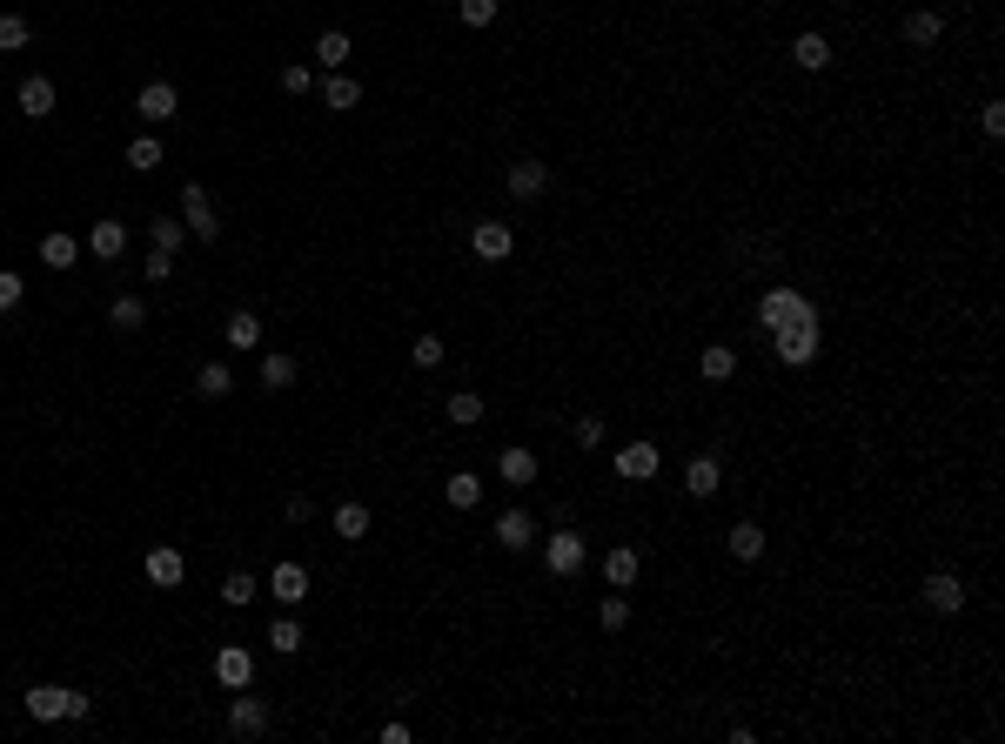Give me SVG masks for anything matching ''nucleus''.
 Here are the masks:
<instances>
[{"label": "nucleus", "instance_id": "f257e3e1", "mask_svg": "<svg viewBox=\"0 0 1005 744\" xmlns=\"http://www.w3.org/2000/svg\"><path fill=\"white\" fill-rule=\"evenodd\" d=\"M94 704L88 691H67V684H34L27 691V718L34 724H61V718H88Z\"/></svg>", "mask_w": 1005, "mask_h": 744}, {"label": "nucleus", "instance_id": "f03ea898", "mask_svg": "<svg viewBox=\"0 0 1005 744\" xmlns=\"http://www.w3.org/2000/svg\"><path fill=\"white\" fill-rule=\"evenodd\" d=\"M771 342H778V362H784V369H811L825 336H818V316H798V322H784Z\"/></svg>", "mask_w": 1005, "mask_h": 744}, {"label": "nucleus", "instance_id": "7ed1b4c3", "mask_svg": "<svg viewBox=\"0 0 1005 744\" xmlns=\"http://www.w3.org/2000/svg\"><path fill=\"white\" fill-rule=\"evenodd\" d=\"M181 228H188V242H215L222 235V215H215L201 181H181Z\"/></svg>", "mask_w": 1005, "mask_h": 744}, {"label": "nucleus", "instance_id": "20e7f679", "mask_svg": "<svg viewBox=\"0 0 1005 744\" xmlns=\"http://www.w3.org/2000/svg\"><path fill=\"white\" fill-rule=\"evenodd\" d=\"M543 564L557 570V577H577V570L590 564V543L577 537V523H557V530L543 537Z\"/></svg>", "mask_w": 1005, "mask_h": 744}, {"label": "nucleus", "instance_id": "39448f33", "mask_svg": "<svg viewBox=\"0 0 1005 744\" xmlns=\"http://www.w3.org/2000/svg\"><path fill=\"white\" fill-rule=\"evenodd\" d=\"M798 316H818V309L804 302V289H764L758 295V329L764 336H778L784 322H798Z\"/></svg>", "mask_w": 1005, "mask_h": 744}, {"label": "nucleus", "instance_id": "423d86ee", "mask_svg": "<svg viewBox=\"0 0 1005 744\" xmlns=\"http://www.w3.org/2000/svg\"><path fill=\"white\" fill-rule=\"evenodd\" d=\"M134 114L148 121V128H168L181 114V94H175V81H148V88L134 94Z\"/></svg>", "mask_w": 1005, "mask_h": 744}, {"label": "nucleus", "instance_id": "0eeeda50", "mask_svg": "<svg viewBox=\"0 0 1005 744\" xmlns=\"http://www.w3.org/2000/svg\"><path fill=\"white\" fill-rule=\"evenodd\" d=\"M918 597H925V610H945V617H959V610H965V577H952V570H932V577L918 584Z\"/></svg>", "mask_w": 1005, "mask_h": 744}, {"label": "nucleus", "instance_id": "6e6552de", "mask_svg": "<svg viewBox=\"0 0 1005 744\" xmlns=\"http://www.w3.org/2000/svg\"><path fill=\"white\" fill-rule=\"evenodd\" d=\"M228 731H235V738H262L268 731V698H248V684H242V691L228 698Z\"/></svg>", "mask_w": 1005, "mask_h": 744}, {"label": "nucleus", "instance_id": "1a4fd4ad", "mask_svg": "<svg viewBox=\"0 0 1005 744\" xmlns=\"http://www.w3.org/2000/svg\"><path fill=\"white\" fill-rule=\"evenodd\" d=\"M14 108H21L27 121H47V114H54V81H47V74H27L21 88H14Z\"/></svg>", "mask_w": 1005, "mask_h": 744}, {"label": "nucleus", "instance_id": "9d476101", "mask_svg": "<svg viewBox=\"0 0 1005 744\" xmlns=\"http://www.w3.org/2000/svg\"><path fill=\"white\" fill-rule=\"evenodd\" d=\"M657 463H664V456H657V443H624V450H617V476H624V483H650V476H657Z\"/></svg>", "mask_w": 1005, "mask_h": 744}, {"label": "nucleus", "instance_id": "9b49d317", "mask_svg": "<svg viewBox=\"0 0 1005 744\" xmlns=\"http://www.w3.org/2000/svg\"><path fill=\"white\" fill-rule=\"evenodd\" d=\"M141 570H148V584H155V590H181V577H188V564H181V550H168V543H155V550H148V564H141Z\"/></svg>", "mask_w": 1005, "mask_h": 744}, {"label": "nucleus", "instance_id": "f8f14e48", "mask_svg": "<svg viewBox=\"0 0 1005 744\" xmlns=\"http://www.w3.org/2000/svg\"><path fill=\"white\" fill-rule=\"evenodd\" d=\"M469 248H476L483 262H503V255L516 248V235H510V222H476L469 228Z\"/></svg>", "mask_w": 1005, "mask_h": 744}, {"label": "nucleus", "instance_id": "ddd939ff", "mask_svg": "<svg viewBox=\"0 0 1005 744\" xmlns=\"http://www.w3.org/2000/svg\"><path fill=\"white\" fill-rule=\"evenodd\" d=\"M684 490H691L697 503L717 496V490H724V463H717V456H691V463H684Z\"/></svg>", "mask_w": 1005, "mask_h": 744}, {"label": "nucleus", "instance_id": "4468645a", "mask_svg": "<svg viewBox=\"0 0 1005 744\" xmlns=\"http://www.w3.org/2000/svg\"><path fill=\"white\" fill-rule=\"evenodd\" d=\"M248 677H255V657H248L242 644H222V651H215V684H228V691H242Z\"/></svg>", "mask_w": 1005, "mask_h": 744}, {"label": "nucleus", "instance_id": "2eb2a0df", "mask_svg": "<svg viewBox=\"0 0 1005 744\" xmlns=\"http://www.w3.org/2000/svg\"><path fill=\"white\" fill-rule=\"evenodd\" d=\"M496 476H503L510 490H530V483H536V450H523V443H510V450L496 456Z\"/></svg>", "mask_w": 1005, "mask_h": 744}, {"label": "nucleus", "instance_id": "dca6fc26", "mask_svg": "<svg viewBox=\"0 0 1005 744\" xmlns=\"http://www.w3.org/2000/svg\"><path fill=\"white\" fill-rule=\"evenodd\" d=\"M268 597H275V604H302V597H309V570L302 564H275L268 570Z\"/></svg>", "mask_w": 1005, "mask_h": 744}, {"label": "nucleus", "instance_id": "f3484780", "mask_svg": "<svg viewBox=\"0 0 1005 744\" xmlns=\"http://www.w3.org/2000/svg\"><path fill=\"white\" fill-rule=\"evenodd\" d=\"M496 543H503V550H530V543H536V517H530V510H503V517H496Z\"/></svg>", "mask_w": 1005, "mask_h": 744}, {"label": "nucleus", "instance_id": "a211bd4d", "mask_svg": "<svg viewBox=\"0 0 1005 744\" xmlns=\"http://www.w3.org/2000/svg\"><path fill=\"white\" fill-rule=\"evenodd\" d=\"M543 188H550V168H543V161H510V195L516 202H536Z\"/></svg>", "mask_w": 1005, "mask_h": 744}, {"label": "nucleus", "instance_id": "6ab92c4d", "mask_svg": "<svg viewBox=\"0 0 1005 744\" xmlns=\"http://www.w3.org/2000/svg\"><path fill=\"white\" fill-rule=\"evenodd\" d=\"M88 248H94V255H101V262H121V255H128V228H121V222H108V215H101V222L88 228Z\"/></svg>", "mask_w": 1005, "mask_h": 744}, {"label": "nucleus", "instance_id": "aec40b11", "mask_svg": "<svg viewBox=\"0 0 1005 744\" xmlns=\"http://www.w3.org/2000/svg\"><path fill=\"white\" fill-rule=\"evenodd\" d=\"M637 577H644V557H637V550H610V557H603V584L610 590H630Z\"/></svg>", "mask_w": 1005, "mask_h": 744}, {"label": "nucleus", "instance_id": "412c9836", "mask_svg": "<svg viewBox=\"0 0 1005 744\" xmlns=\"http://www.w3.org/2000/svg\"><path fill=\"white\" fill-rule=\"evenodd\" d=\"M697 376H704V383H731L737 376V349L731 342H711V349L697 356Z\"/></svg>", "mask_w": 1005, "mask_h": 744}, {"label": "nucleus", "instance_id": "4be33fe9", "mask_svg": "<svg viewBox=\"0 0 1005 744\" xmlns=\"http://www.w3.org/2000/svg\"><path fill=\"white\" fill-rule=\"evenodd\" d=\"M791 61H798L804 74H825L831 68V41L825 34H798V41H791Z\"/></svg>", "mask_w": 1005, "mask_h": 744}, {"label": "nucleus", "instance_id": "5701e85b", "mask_svg": "<svg viewBox=\"0 0 1005 744\" xmlns=\"http://www.w3.org/2000/svg\"><path fill=\"white\" fill-rule=\"evenodd\" d=\"M41 262H47V269H74V262H81V242L61 235V228H47V235H41Z\"/></svg>", "mask_w": 1005, "mask_h": 744}, {"label": "nucleus", "instance_id": "b1692460", "mask_svg": "<svg viewBox=\"0 0 1005 744\" xmlns=\"http://www.w3.org/2000/svg\"><path fill=\"white\" fill-rule=\"evenodd\" d=\"M228 389H235V369H228V362H201V369H195V396L222 403Z\"/></svg>", "mask_w": 1005, "mask_h": 744}, {"label": "nucleus", "instance_id": "393cba45", "mask_svg": "<svg viewBox=\"0 0 1005 744\" xmlns=\"http://www.w3.org/2000/svg\"><path fill=\"white\" fill-rule=\"evenodd\" d=\"M329 530H335L342 543H362V537H369V510H362V503H335Z\"/></svg>", "mask_w": 1005, "mask_h": 744}, {"label": "nucleus", "instance_id": "a878e982", "mask_svg": "<svg viewBox=\"0 0 1005 744\" xmlns=\"http://www.w3.org/2000/svg\"><path fill=\"white\" fill-rule=\"evenodd\" d=\"M731 557H737V564H758V557H764V530L751 517L731 523Z\"/></svg>", "mask_w": 1005, "mask_h": 744}, {"label": "nucleus", "instance_id": "bb28decb", "mask_svg": "<svg viewBox=\"0 0 1005 744\" xmlns=\"http://www.w3.org/2000/svg\"><path fill=\"white\" fill-rule=\"evenodd\" d=\"M356 101H362V88L349 81V74H329V81H322V108H329V114H349Z\"/></svg>", "mask_w": 1005, "mask_h": 744}, {"label": "nucleus", "instance_id": "cd10ccee", "mask_svg": "<svg viewBox=\"0 0 1005 744\" xmlns=\"http://www.w3.org/2000/svg\"><path fill=\"white\" fill-rule=\"evenodd\" d=\"M443 496L456 503V510H476V503H483V476H476V470H456V476L443 483Z\"/></svg>", "mask_w": 1005, "mask_h": 744}, {"label": "nucleus", "instance_id": "c85d7f7f", "mask_svg": "<svg viewBox=\"0 0 1005 744\" xmlns=\"http://www.w3.org/2000/svg\"><path fill=\"white\" fill-rule=\"evenodd\" d=\"M222 336L235 342V349H255V342H262V316H255V309H235V316L222 322Z\"/></svg>", "mask_w": 1005, "mask_h": 744}, {"label": "nucleus", "instance_id": "c756f323", "mask_svg": "<svg viewBox=\"0 0 1005 744\" xmlns=\"http://www.w3.org/2000/svg\"><path fill=\"white\" fill-rule=\"evenodd\" d=\"M938 34H945V21H938L932 7H918V14H905V41H912V47H938Z\"/></svg>", "mask_w": 1005, "mask_h": 744}, {"label": "nucleus", "instance_id": "7c9ffc66", "mask_svg": "<svg viewBox=\"0 0 1005 744\" xmlns=\"http://www.w3.org/2000/svg\"><path fill=\"white\" fill-rule=\"evenodd\" d=\"M181 242H188V228H181V215H155V222H148V248H161V255H175Z\"/></svg>", "mask_w": 1005, "mask_h": 744}, {"label": "nucleus", "instance_id": "2f4dec72", "mask_svg": "<svg viewBox=\"0 0 1005 744\" xmlns=\"http://www.w3.org/2000/svg\"><path fill=\"white\" fill-rule=\"evenodd\" d=\"M349 54H356V47H349V34H335V27L322 34V41H315V61H322V74H342V61H349Z\"/></svg>", "mask_w": 1005, "mask_h": 744}, {"label": "nucleus", "instance_id": "473e14b6", "mask_svg": "<svg viewBox=\"0 0 1005 744\" xmlns=\"http://www.w3.org/2000/svg\"><path fill=\"white\" fill-rule=\"evenodd\" d=\"M108 322L121 329V336H134V329L148 322V309H141V295H114V302H108Z\"/></svg>", "mask_w": 1005, "mask_h": 744}, {"label": "nucleus", "instance_id": "72a5a7b5", "mask_svg": "<svg viewBox=\"0 0 1005 744\" xmlns=\"http://www.w3.org/2000/svg\"><path fill=\"white\" fill-rule=\"evenodd\" d=\"M255 590H262V584H255L248 570H228V577H222V604L228 610H248V604H255Z\"/></svg>", "mask_w": 1005, "mask_h": 744}, {"label": "nucleus", "instance_id": "f704fd0d", "mask_svg": "<svg viewBox=\"0 0 1005 744\" xmlns=\"http://www.w3.org/2000/svg\"><path fill=\"white\" fill-rule=\"evenodd\" d=\"M449 423L476 429V423H483V396H476V389H456V396H449Z\"/></svg>", "mask_w": 1005, "mask_h": 744}, {"label": "nucleus", "instance_id": "c9c22d12", "mask_svg": "<svg viewBox=\"0 0 1005 744\" xmlns=\"http://www.w3.org/2000/svg\"><path fill=\"white\" fill-rule=\"evenodd\" d=\"M268 651L295 657V651H302V624H295V617H275V624H268Z\"/></svg>", "mask_w": 1005, "mask_h": 744}, {"label": "nucleus", "instance_id": "e433bc0d", "mask_svg": "<svg viewBox=\"0 0 1005 744\" xmlns=\"http://www.w3.org/2000/svg\"><path fill=\"white\" fill-rule=\"evenodd\" d=\"M289 383H295V356L268 349V356H262V389H289Z\"/></svg>", "mask_w": 1005, "mask_h": 744}, {"label": "nucleus", "instance_id": "4c0bfd02", "mask_svg": "<svg viewBox=\"0 0 1005 744\" xmlns=\"http://www.w3.org/2000/svg\"><path fill=\"white\" fill-rule=\"evenodd\" d=\"M27 41H34V27H27V14H0V54H21Z\"/></svg>", "mask_w": 1005, "mask_h": 744}, {"label": "nucleus", "instance_id": "58836bf2", "mask_svg": "<svg viewBox=\"0 0 1005 744\" xmlns=\"http://www.w3.org/2000/svg\"><path fill=\"white\" fill-rule=\"evenodd\" d=\"M128 168H134V175H155V168H161V141L155 135L128 141Z\"/></svg>", "mask_w": 1005, "mask_h": 744}, {"label": "nucleus", "instance_id": "ea45409f", "mask_svg": "<svg viewBox=\"0 0 1005 744\" xmlns=\"http://www.w3.org/2000/svg\"><path fill=\"white\" fill-rule=\"evenodd\" d=\"M597 624H603L610 637H617V631L630 624V604H624V597H603V604H597Z\"/></svg>", "mask_w": 1005, "mask_h": 744}, {"label": "nucleus", "instance_id": "a19ab883", "mask_svg": "<svg viewBox=\"0 0 1005 744\" xmlns=\"http://www.w3.org/2000/svg\"><path fill=\"white\" fill-rule=\"evenodd\" d=\"M409 362H416V369H443V336H416Z\"/></svg>", "mask_w": 1005, "mask_h": 744}, {"label": "nucleus", "instance_id": "79ce46f5", "mask_svg": "<svg viewBox=\"0 0 1005 744\" xmlns=\"http://www.w3.org/2000/svg\"><path fill=\"white\" fill-rule=\"evenodd\" d=\"M456 14H463V27H490L496 21V0H456Z\"/></svg>", "mask_w": 1005, "mask_h": 744}, {"label": "nucleus", "instance_id": "37998d69", "mask_svg": "<svg viewBox=\"0 0 1005 744\" xmlns=\"http://www.w3.org/2000/svg\"><path fill=\"white\" fill-rule=\"evenodd\" d=\"M21 295H27V282L14 269H0V316H7V309H21Z\"/></svg>", "mask_w": 1005, "mask_h": 744}, {"label": "nucleus", "instance_id": "c03bdc74", "mask_svg": "<svg viewBox=\"0 0 1005 744\" xmlns=\"http://www.w3.org/2000/svg\"><path fill=\"white\" fill-rule=\"evenodd\" d=\"M570 443H577V450H597L603 443V416H583V423L570 429Z\"/></svg>", "mask_w": 1005, "mask_h": 744}, {"label": "nucleus", "instance_id": "a18cd8bd", "mask_svg": "<svg viewBox=\"0 0 1005 744\" xmlns=\"http://www.w3.org/2000/svg\"><path fill=\"white\" fill-rule=\"evenodd\" d=\"M309 88H315V74L302 68V61H289V68H282V94H309Z\"/></svg>", "mask_w": 1005, "mask_h": 744}, {"label": "nucleus", "instance_id": "49530a36", "mask_svg": "<svg viewBox=\"0 0 1005 744\" xmlns=\"http://www.w3.org/2000/svg\"><path fill=\"white\" fill-rule=\"evenodd\" d=\"M141 275H148V282H168V275H175V255H161V248H148V262H141Z\"/></svg>", "mask_w": 1005, "mask_h": 744}, {"label": "nucleus", "instance_id": "de8ad7c7", "mask_svg": "<svg viewBox=\"0 0 1005 744\" xmlns=\"http://www.w3.org/2000/svg\"><path fill=\"white\" fill-rule=\"evenodd\" d=\"M979 128H985V135H1005V101H985V108H979Z\"/></svg>", "mask_w": 1005, "mask_h": 744}]
</instances>
